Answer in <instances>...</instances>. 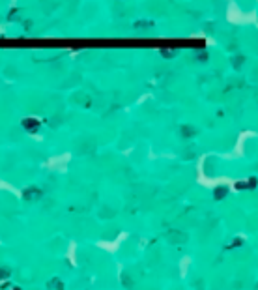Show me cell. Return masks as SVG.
Masks as SVG:
<instances>
[{"label":"cell","instance_id":"1","mask_svg":"<svg viewBox=\"0 0 258 290\" xmlns=\"http://www.w3.org/2000/svg\"><path fill=\"white\" fill-rule=\"evenodd\" d=\"M25 126L28 127V129H30V131H32V129H37V122H34V124H30L28 120H25Z\"/></svg>","mask_w":258,"mask_h":290}]
</instances>
